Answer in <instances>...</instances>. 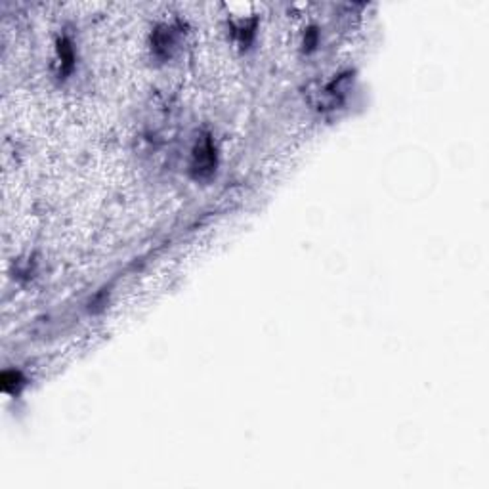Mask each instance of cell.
<instances>
[{
  "mask_svg": "<svg viewBox=\"0 0 489 489\" xmlns=\"http://www.w3.org/2000/svg\"><path fill=\"white\" fill-rule=\"evenodd\" d=\"M216 164V151L210 142H203L193 153V170L197 176H207L213 172Z\"/></svg>",
  "mask_w": 489,
  "mask_h": 489,
  "instance_id": "1",
  "label": "cell"
}]
</instances>
